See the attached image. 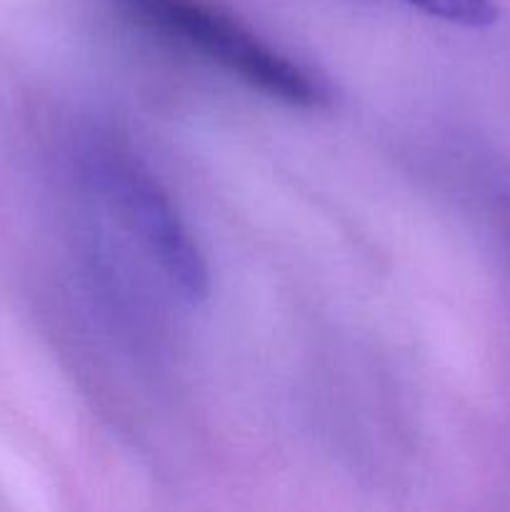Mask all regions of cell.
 <instances>
[{"label":"cell","instance_id":"cell-3","mask_svg":"<svg viewBox=\"0 0 510 512\" xmlns=\"http://www.w3.org/2000/svg\"><path fill=\"white\" fill-rule=\"evenodd\" d=\"M425 15L463 25V28H488L498 20L493 0H405Z\"/></svg>","mask_w":510,"mask_h":512},{"label":"cell","instance_id":"cell-2","mask_svg":"<svg viewBox=\"0 0 510 512\" xmlns=\"http://www.w3.org/2000/svg\"><path fill=\"white\" fill-rule=\"evenodd\" d=\"M98 170L125 223L158 260L170 285L190 303L208 298L210 275L203 253L158 180L140 168L138 160L120 155L118 150L103 155Z\"/></svg>","mask_w":510,"mask_h":512},{"label":"cell","instance_id":"cell-1","mask_svg":"<svg viewBox=\"0 0 510 512\" xmlns=\"http://www.w3.org/2000/svg\"><path fill=\"white\" fill-rule=\"evenodd\" d=\"M153 33L185 45L268 98L293 108L328 105V90L303 65L270 48L253 30L205 0H115Z\"/></svg>","mask_w":510,"mask_h":512}]
</instances>
